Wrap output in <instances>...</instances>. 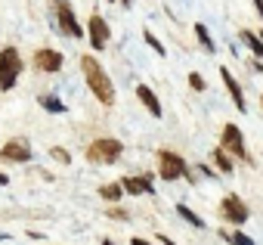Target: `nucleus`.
<instances>
[{"instance_id": "f257e3e1", "label": "nucleus", "mask_w": 263, "mask_h": 245, "mask_svg": "<svg viewBox=\"0 0 263 245\" xmlns=\"http://www.w3.org/2000/svg\"><path fill=\"white\" fill-rule=\"evenodd\" d=\"M81 72H84V78H87L90 93H93L102 106H111V102H115V87H111V78L105 75V68L96 62V56H81Z\"/></svg>"}, {"instance_id": "f03ea898", "label": "nucleus", "mask_w": 263, "mask_h": 245, "mask_svg": "<svg viewBox=\"0 0 263 245\" xmlns=\"http://www.w3.org/2000/svg\"><path fill=\"white\" fill-rule=\"evenodd\" d=\"M22 75V56L16 47H4L0 50V90H13L16 81Z\"/></svg>"}, {"instance_id": "7ed1b4c3", "label": "nucleus", "mask_w": 263, "mask_h": 245, "mask_svg": "<svg viewBox=\"0 0 263 245\" xmlns=\"http://www.w3.org/2000/svg\"><path fill=\"white\" fill-rule=\"evenodd\" d=\"M121 152H124L121 140L99 137V140H93V143L87 146V162H93V165H115V162L121 159Z\"/></svg>"}, {"instance_id": "20e7f679", "label": "nucleus", "mask_w": 263, "mask_h": 245, "mask_svg": "<svg viewBox=\"0 0 263 245\" xmlns=\"http://www.w3.org/2000/svg\"><path fill=\"white\" fill-rule=\"evenodd\" d=\"M50 7H53V13H56V25H59L62 34H68V38H84V28H81V22H78V16H74V7L68 4V0H50Z\"/></svg>"}, {"instance_id": "39448f33", "label": "nucleus", "mask_w": 263, "mask_h": 245, "mask_svg": "<svg viewBox=\"0 0 263 245\" xmlns=\"http://www.w3.org/2000/svg\"><path fill=\"white\" fill-rule=\"evenodd\" d=\"M158 171H161V177H164V180H180V177H189L186 162H183L177 152H171V149H158ZM189 180H192V177H189Z\"/></svg>"}, {"instance_id": "423d86ee", "label": "nucleus", "mask_w": 263, "mask_h": 245, "mask_svg": "<svg viewBox=\"0 0 263 245\" xmlns=\"http://www.w3.org/2000/svg\"><path fill=\"white\" fill-rule=\"evenodd\" d=\"M87 38H90V47H93V50H105V47H108L111 28H108V22H105L99 13L90 16V22H87Z\"/></svg>"}, {"instance_id": "0eeeda50", "label": "nucleus", "mask_w": 263, "mask_h": 245, "mask_svg": "<svg viewBox=\"0 0 263 245\" xmlns=\"http://www.w3.org/2000/svg\"><path fill=\"white\" fill-rule=\"evenodd\" d=\"M220 149H223V152H232L235 159H248V152H245V140H241V128H238V125H223Z\"/></svg>"}, {"instance_id": "6e6552de", "label": "nucleus", "mask_w": 263, "mask_h": 245, "mask_svg": "<svg viewBox=\"0 0 263 245\" xmlns=\"http://www.w3.org/2000/svg\"><path fill=\"white\" fill-rule=\"evenodd\" d=\"M62 62H65V56H62L59 50H53V47H41V50L34 53V68H37V72L53 75V72L62 68Z\"/></svg>"}, {"instance_id": "1a4fd4ad", "label": "nucleus", "mask_w": 263, "mask_h": 245, "mask_svg": "<svg viewBox=\"0 0 263 245\" xmlns=\"http://www.w3.org/2000/svg\"><path fill=\"white\" fill-rule=\"evenodd\" d=\"M220 214H223L229 223H235V226H238V223H245V220H248V205H245L238 196H226V199H223V205H220Z\"/></svg>"}, {"instance_id": "9d476101", "label": "nucleus", "mask_w": 263, "mask_h": 245, "mask_svg": "<svg viewBox=\"0 0 263 245\" xmlns=\"http://www.w3.org/2000/svg\"><path fill=\"white\" fill-rule=\"evenodd\" d=\"M0 159H7V162H31V146H28V140H10V143H4Z\"/></svg>"}, {"instance_id": "9b49d317", "label": "nucleus", "mask_w": 263, "mask_h": 245, "mask_svg": "<svg viewBox=\"0 0 263 245\" xmlns=\"http://www.w3.org/2000/svg\"><path fill=\"white\" fill-rule=\"evenodd\" d=\"M220 78H223V84H226V90H229V96H232V102H235V109L238 112H248V102H245V93H241V84L232 78V72L229 68H220Z\"/></svg>"}, {"instance_id": "f8f14e48", "label": "nucleus", "mask_w": 263, "mask_h": 245, "mask_svg": "<svg viewBox=\"0 0 263 245\" xmlns=\"http://www.w3.org/2000/svg\"><path fill=\"white\" fill-rule=\"evenodd\" d=\"M121 189L130 192V196L152 192V177H124V180H121Z\"/></svg>"}, {"instance_id": "ddd939ff", "label": "nucleus", "mask_w": 263, "mask_h": 245, "mask_svg": "<svg viewBox=\"0 0 263 245\" xmlns=\"http://www.w3.org/2000/svg\"><path fill=\"white\" fill-rule=\"evenodd\" d=\"M137 96H140V102H143V106H146L155 118H161V102H158V96H155L146 84H140V87H137Z\"/></svg>"}, {"instance_id": "4468645a", "label": "nucleus", "mask_w": 263, "mask_h": 245, "mask_svg": "<svg viewBox=\"0 0 263 245\" xmlns=\"http://www.w3.org/2000/svg\"><path fill=\"white\" fill-rule=\"evenodd\" d=\"M99 196H102L105 202H121L124 189H121V183H105V186H99Z\"/></svg>"}, {"instance_id": "2eb2a0df", "label": "nucleus", "mask_w": 263, "mask_h": 245, "mask_svg": "<svg viewBox=\"0 0 263 245\" xmlns=\"http://www.w3.org/2000/svg\"><path fill=\"white\" fill-rule=\"evenodd\" d=\"M241 41L248 44V50H251V53L263 56V41H260V38H257V34L251 31V28H245V31H241Z\"/></svg>"}, {"instance_id": "dca6fc26", "label": "nucleus", "mask_w": 263, "mask_h": 245, "mask_svg": "<svg viewBox=\"0 0 263 245\" xmlns=\"http://www.w3.org/2000/svg\"><path fill=\"white\" fill-rule=\"evenodd\" d=\"M195 38L201 41V47H204L208 53H214V41H211V31H208V25H201V22H198V25H195Z\"/></svg>"}, {"instance_id": "f3484780", "label": "nucleus", "mask_w": 263, "mask_h": 245, "mask_svg": "<svg viewBox=\"0 0 263 245\" xmlns=\"http://www.w3.org/2000/svg\"><path fill=\"white\" fill-rule=\"evenodd\" d=\"M211 155H214V165H217V168H220V171H226V174H229V171H232V159H229V155H226V152H223V149H220V146H217V149H214V152H211Z\"/></svg>"}, {"instance_id": "a211bd4d", "label": "nucleus", "mask_w": 263, "mask_h": 245, "mask_svg": "<svg viewBox=\"0 0 263 245\" xmlns=\"http://www.w3.org/2000/svg\"><path fill=\"white\" fill-rule=\"evenodd\" d=\"M177 214H180V217H183V220H186V223H192V226H198V230H201V226H204V220H201V217H198V214H195V211H189V208H186V205H177Z\"/></svg>"}, {"instance_id": "6ab92c4d", "label": "nucleus", "mask_w": 263, "mask_h": 245, "mask_svg": "<svg viewBox=\"0 0 263 245\" xmlns=\"http://www.w3.org/2000/svg\"><path fill=\"white\" fill-rule=\"evenodd\" d=\"M37 102H41V106H44L47 112H65V102H62L59 96H41Z\"/></svg>"}, {"instance_id": "aec40b11", "label": "nucleus", "mask_w": 263, "mask_h": 245, "mask_svg": "<svg viewBox=\"0 0 263 245\" xmlns=\"http://www.w3.org/2000/svg\"><path fill=\"white\" fill-rule=\"evenodd\" d=\"M220 236H223L226 242H232V245H254L251 236H245V233H223V230H220Z\"/></svg>"}, {"instance_id": "412c9836", "label": "nucleus", "mask_w": 263, "mask_h": 245, "mask_svg": "<svg viewBox=\"0 0 263 245\" xmlns=\"http://www.w3.org/2000/svg\"><path fill=\"white\" fill-rule=\"evenodd\" d=\"M143 38H146V44H149V47H152V50H155V53H158V56H164V44H161V41H158V38H155V34H152V31H146V34H143Z\"/></svg>"}, {"instance_id": "4be33fe9", "label": "nucleus", "mask_w": 263, "mask_h": 245, "mask_svg": "<svg viewBox=\"0 0 263 245\" xmlns=\"http://www.w3.org/2000/svg\"><path fill=\"white\" fill-rule=\"evenodd\" d=\"M50 155H53L56 162H62V165H68V162H71V155H68L62 146H53V149H50Z\"/></svg>"}, {"instance_id": "5701e85b", "label": "nucleus", "mask_w": 263, "mask_h": 245, "mask_svg": "<svg viewBox=\"0 0 263 245\" xmlns=\"http://www.w3.org/2000/svg\"><path fill=\"white\" fill-rule=\"evenodd\" d=\"M189 87H192V90H204V78H201L198 72H192V75H189Z\"/></svg>"}, {"instance_id": "b1692460", "label": "nucleus", "mask_w": 263, "mask_h": 245, "mask_svg": "<svg viewBox=\"0 0 263 245\" xmlns=\"http://www.w3.org/2000/svg\"><path fill=\"white\" fill-rule=\"evenodd\" d=\"M108 214H111V217H118V220H124V217H127V211H121V208H111Z\"/></svg>"}, {"instance_id": "393cba45", "label": "nucleus", "mask_w": 263, "mask_h": 245, "mask_svg": "<svg viewBox=\"0 0 263 245\" xmlns=\"http://www.w3.org/2000/svg\"><path fill=\"white\" fill-rule=\"evenodd\" d=\"M254 4V10H257V16H263V0H251Z\"/></svg>"}, {"instance_id": "a878e982", "label": "nucleus", "mask_w": 263, "mask_h": 245, "mask_svg": "<svg viewBox=\"0 0 263 245\" xmlns=\"http://www.w3.org/2000/svg\"><path fill=\"white\" fill-rule=\"evenodd\" d=\"M134 245H155V242H146V239H140V236H134Z\"/></svg>"}, {"instance_id": "bb28decb", "label": "nucleus", "mask_w": 263, "mask_h": 245, "mask_svg": "<svg viewBox=\"0 0 263 245\" xmlns=\"http://www.w3.org/2000/svg\"><path fill=\"white\" fill-rule=\"evenodd\" d=\"M7 183H10V177H7L4 171H0V186H7Z\"/></svg>"}, {"instance_id": "cd10ccee", "label": "nucleus", "mask_w": 263, "mask_h": 245, "mask_svg": "<svg viewBox=\"0 0 263 245\" xmlns=\"http://www.w3.org/2000/svg\"><path fill=\"white\" fill-rule=\"evenodd\" d=\"M161 245H174V239H167V236H161Z\"/></svg>"}, {"instance_id": "c85d7f7f", "label": "nucleus", "mask_w": 263, "mask_h": 245, "mask_svg": "<svg viewBox=\"0 0 263 245\" xmlns=\"http://www.w3.org/2000/svg\"><path fill=\"white\" fill-rule=\"evenodd\" d=\"M121 4H124V7H130V4H134V0H121Z\"/></svg>"}, {"instance_id": "c756f323", "label": "nucleus", "mask_w": 263, "mask_h": 245, "mask_svg": "<svg viewBox=\"0 0 263 245\" xmlns=\"http://www.w3.org/2000/svg\"><path fill=\"white\" fill-rule=\"evenodd\" d=\"M260 41H263V34H260Z\"/></svg>"}, {"instance_id": "7c9ffc66", "label": "nucleus", "mask_w": 263, "mask_h": 245, "mask_svg": "<svg viewBox=\"0 0 263 245\" xmlns=\"http://www.w3.org/2000/svg\"><path fill=\"white\" fill-rule=\"evenodd\" d=\"M108 4H111V0H108Z\"/></svg>"}, {"instance_id": "2f4dec72", "label": "nucleus", "mask_w": 263, "mask_h": 245, "mask_svg": "<svg viewBox=\"0 0 263 245\" xmlns=\"http://www.w3.org/2000/svg\"><path fill=\"white\" fill-rule=\"evenodd\" d=\"M260 102H263V99H260Z\"/></svg>"}]
</instances>
